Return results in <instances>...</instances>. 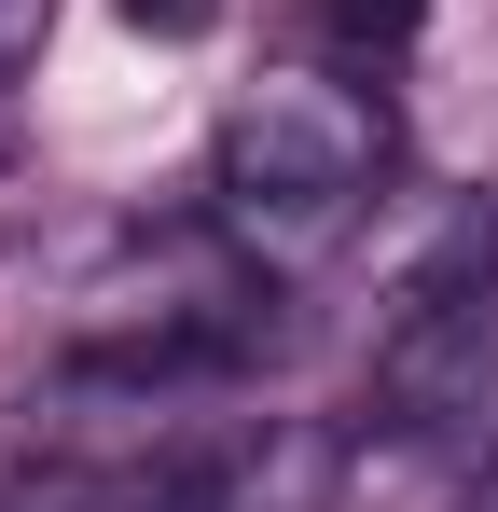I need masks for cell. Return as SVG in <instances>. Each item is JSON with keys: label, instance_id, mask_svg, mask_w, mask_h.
I'll use <instances>...</instances> for the list:
<instances>
[{"label": "cell", "instance_id": "obj_1", "mask_svg": "<svg viewBox=\"0 0 498 512\" xmlns=\"http://www.w3.org/2000/svg\"><path fill=\"white\" fill-rule=\"evenodd\" d=\"M374 194H388V111L346 84V70H263V84L222 111V139H208V208H222L277 277L346 250Z\"/></svg>", "mask_w": 498, "mask_h": 512}, {"label": "cell", "instance_id": "obj_2", "mask_svg": "<svg viewBox=\"0 0 498 512\" xmlns=\"http://www.w3.org/2000/svg\"><path fill=\"white\" fill-rule=\"evenodd\" d=\"M83 374H125V388H208L277 346V263L249 250L236 222H166L83 291Z\"/></svg>", "mask_w": 498, "mask_h": 512}, {"label": "cell", "instance_id": "obj_3", "mask_svg": "<svg viewBox=\"0 0 498 512\" xmlns=\"http://www.w3.org/2000/svg\"><path fill=\"white\" fill-rule=\"evenodd\" d=\"M498 388V208H457L443 250L402 277L374 333V416L388 429H471Z\"/></svg>", "mask_w": 498, "mask_h": 512}, {"label": "cell", "instance_id": "obj_4", "mask_svg": "<svg viewBox=\"0 0 498 512\" xmlns=\"http://www.w3.org/2000/svg\"><path fill=\"white\" fill-rule=\"evenodd\" d=\"M305 28H319L346 70H374V56H402L415 28H429V0H305Z\"/></svg>", "mask_w": 498, "mask_h": 512}, {"label": "cell", "instance_id": "obj_5", "mask_svg": "<svg viewBox=\"0 0 498 512\" xmlns=\"http://www.w3.org/2000/svg\"><path fill=\"white\" fill-rule=\"evenodd\" d=\"M42 42H56V0H0V111H14V84L42 70Z\"/></svg>", "mask_w": 498, "mask_h": 512}, {"label": "cell", "instance_id": "obj_6", "mask_svg": "<svg viewBox=\"0 0 498 512\" xmlns=\"http://www.w3.org/2000/svg\"><path fill=\"white\" fill-rule=\"evenodd\" d=\"M111 14H125L139 42H208V28H222V0H111Z\"/></svg>", "mask_w": 498, "mask_h": 512}, {"label": "cell", "instance_id": "obj_7", "mask_svg": "<svg viewBox=\"0 0 498 512\" xmlns=\"http://www.w3.org/2000/svg\"><path fill=\"white\" fill-rule=\"evenodd\" d=\"M28 236H42V167L0 153V250H28Z\"/></svg>", "mask_w": 498, "mask_h": 512}, {"label": "cell", "instance_id": "obj_8", "mask_svg": "<svg viewBox=\"0 0 498 512\" xmlns=\"http://www.w3.org/2000/svg\"><path fill=\"white\" fill-rule=\"evenodd\" d=\"M457 512H498V443L471 457V471H457Z\"/></svg>", "mask_w": 498, "mask_h": 512}]
</instances>
